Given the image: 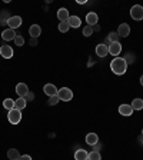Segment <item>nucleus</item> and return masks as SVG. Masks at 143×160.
<instances>
[{
  "mask_svg": "<svg viewBox=\"0 0 143 160\" xmlns=\"http://www.w3.org/2000/svg\"><path fill=\"white\" fill-rule=\"evenodd\" d=\"M87 160H102V156H100L99 152H90L89 156H87Z\"/></svg>",
  "mask_w": 143,
  "mask_h": 160,
  "instance_id": "bb28decb",
  "label": "nucleus"
},
{
  "mask_svg": "<svg viewBox=\"0 0 143 160\" xmlns=\"http://www.w3.org/2000/svg\"><path fill=\"white\" fill-rule=\"evenodd\" d=\"M67 23H69L70 27H74V29H77V27H80L82 20H80V17H77V16H70L69 19H67Z\"/></svg>",
  "mask_w": 143,
  "mask_h": 160,
  "instance_id": "a211bd4d",
  "label": "nucleus"
},
{
  "mask_svg": "<svg viewBox=\"0 0 143 160\" xmlns=\"http://www.w3.org/2000/svg\"><path fill=\"white\" fill-rule=\"evenodd\" d=\"M87 156L89 153L84 149H77L74 152V160H87Z\"/></svg>",
  "mask_w": 143,
  "mask_h": 160,
  "instance_id": "dca6fc26",
  "label": "nucleus"
},
{
  "mask_svg": "<svg viewBox=\"0 0 143 160\" xmlns=\"http://www.w3.org/2000/svg\"><path fill=\"white\" fill-rule=\"evenodd\" d=\"M29 44L30 46H37V39H33V37H32L30 42H29Z\"/></svg>",
  "mask_w": 143,
  "mask_h": 160,
  "instance_id": "473e14b6",
  "label": "nucleus"
},
{
  "mask_svg": "<svg viewBox=\"0 0 143 160\" xmlns=\"http://www.w3.org/2000/svg\"><path fill=\"white\" fill-rule=\"evenodd\" d=\"M24 99H26V102H32V100L34 99V94L32 93V92H29V93H27L26 96H24Z\"/></svg>",
  "mask_w": 143,
  "mask_h": 160,
  "instance_id": "7c9ffc66",
  "label": "nucleus"
},
{
  "mask_svg": "<svg viewBox=\"0 0 143 160\" xmlns=\"http://www.w3.org/2000/svg\"><path fill=\"white\" fill-rule=\"evenodd\" d=\"M86 143L89 146H94L96 143H99V136L96 133H89L86 136Z\"/></svg>",
  "mask_w": 143,
  "mask_h": 160,
  "instance_id": "f3484780",
  "label": "nucleus"
},
{
  "mask_svg": "<svg viewBox=\"0 0 143 160\" xmlns=\"http://www.w3.org/2000/svg\"><path fill=\"white\" fill-rule=\"evenodd\" d=\"M119 39H120V36L117 34V32H110L109 36H107V39H106V44L109 46L110 43H117Z\"/></svg>",
  "mask_w": 143,
  "mask_h": 160,
  "instance_id": "aec40b11",
  "label": "nucleus"
},
{
  "mask_svg": "<svg viewBox=\"0 0 143 160\" xmlns=\"http://www.w3.org/2000/svg\"><path fill=\"white\" fill-rule=\"evenodd\" d=\"M142 136H143V129H142Z\"/></svg>",
  "mask_w": 143,
  "mask_h": 160,
  "instance_id": "4c0bfd02",
  "label": "nucleus"
},
{
  "mask_svg": "<svg viewBox=\"0 0 143 160\" xmlns=\"http://www.w3.org/2000/svg\"><path fill=\"white\" fill-rule=\"evenodd\" d=\"M22 17L20 16H12L9 19V23H7V26H9V29H13V30H16V29H19L20 26H22Z\"/></svg>",
  "mask_w": 143,
  "mask_h": 160,
  "instance_id": "423d86ee",
  "label": "nucleus"
},
{
  "mask_svg": "<svg viewBox=\"0 0 143 160\" xmlns=\"http://www.w3.org/2000/svg\"><path fill=\"white\" fill-rule=\"evenodd\" d=\"M117 34L120 37H127L130 34V26L127 23H122L117 27Z\"/></svg>",
  "mask_w": 143,
  "mask_h": 160,
  "instance_id": "9d476101",
  "label": "nucleus"
},
{
  "mask_svg": "<svg viewBox=\"0 0 143 160\" xmlns=\"http://www.w3.org/2000/svg\"><path fill=\"white\" fill-rule=\"evenodd\" d=\"M139 140H140V143H142V146H143V136H140Z\"/></svg>",
  "mask_w": 143,
  "mask_h": 160,
  "instance_id": "c9c22d12",
  "label": "nucleus"
},
{
  "mask_svg": "<svg viewBox=\"0 0 143 160\" xmlns=\"http://www.w3.org/2000/svg\"><path fill=\"white\" fill-rule=\"evenodd\" d=\"M70 17L69 14V10L64 9V7H62V9L57 10V19L60 20V22H67V19Z\"/></svg>",
  "mask_w": 143,
  "mask_h": 160,
  "instance_id": "2eb2a0df",
  "label": "nucleus"
},
{
  "mask_svg": "<svg viewBox=\"0 0 143 160\" xmlns=\"http://www.w3.org/2000/svg\"><path fill=\"white\" fill-rule=\"evenodd\" d=\"M14 54L13 52V47L9 46V44H3V46H0V56L3 57V59H12Z\"/></svg>",
  "mask_w": 143,
  "mask_h": 160,
  "instance_id": "39448f33",
  "label": "nucleus"
},
{
  "mask_svg": "<svg viewBox=\"0 0 143 160\" xmlns=\"http://www.w3.org/2000/svg\"><path fill=\"white\" fill-rule=\"evenodd\" d=\"M26 104H27V102L24 97H19L17 100H14V109H17V110H23L26 107Z\"/></svg>",
  "mask_w": 143,
  "mask_h": 160,
  "instance_id": "4be33fe9",
  "label": "nucleus"
},
{
  "mask_svg": "<svg viewBox=\"0 0 143 160\" xmlns=\"http://www.w3.org/2000/svg\"><path fill=\"white\" fill-rule=\"evenodd\" d=\"M7 117H9V122L12 124L20 123V120H22V110H17V109L9 110V114H7Z\"/></svg>",
  "mask_w": 143,
  "mask_h": 160,
  "instance_id": "7ed1b4c3",
  "label": "nucleus"
},
{
  "mask_svg": "<svg viewBox=\"0 0 143 160\" xmlns=\"http://www.w3.org/2000/svg\"><path fill=\"white\" fill-rule=\"evenodd\" d=\"M29 34L33 37V39H37V37L42 34V27H40L39 24H32L29 29Z\"/></svg>",
  "mask_w": 143,
  "mask_h": 160,
  "instance_id": "4468645a",
  "label": "nucleus"
},
{
  "mask_svg": "<svg viewBox=\"0 0 143 160\" xmlns=\"http://www.w3.org/2000/svg\"><path fill=\"white\" fill-rule=\"evenodd\" d=\"M16 32H14L13 29H6L3 30V33H2V37H3V40H6V42H10V40H14V37H16Z\"/></svg>",
  "mask_w": 143,
  "mask_h": 160,
  "instance_id": "ddd939ff",
  "label": "nucleus"
},
{
  "mask_svg": "<svg viewBox=\"0 0 143 160\" xmlns=\"http://www.w3.org/2000/svg\"><path fill=\"white\" fill-rule=\"evenodd\" d=\"M94 30H96V32H99V30H100V26H99V24H96V26H93V32H94Z\"/></svg>",
  "mask_w": 143,
  "mask_h": 160,
  "instance_id": "f704fd0d",
  "label": "nucleus"
},
{
  "mask_svg": "<svg viewBox=\"0 0 143 160\" xmlns=\"http://www.w3.org/2000/svg\"><path fill=\"white\" fill-rule=\"evenodd\" d=\"M96 54L99 57H106L107 54H109V46H107L106 43H102V44H97L96 46Z\"/></svg>",
  "mask_w": 143,
  "mask_h": 160,
  "instance_id": "0eeeda50",
  "label": "nucleus"
},
{
  "mask_svg": "<svg viewBox=\"0 0 143 160\" xmlns=\"http://www.w3.org/2000/svg\"><path fill=\"white\" fill-rule=\"evenodd\" d=\"M10 14H9V12L7 10H2L0 12V24L2 26H6L7 23H9V19H10Z\"/></svg>",
  "mask_w": 143,
  "mask_h": 160,
  "instance_id": "412c9836",
  "label": "nucleus"
},
{
  "mask_svg": "<svg viewBox=\"0 0 143 160\" xmlns=\"http://www.w3.org/2000/svg\"><path fill=\"white\" fill-rule=\"evenodd\" d=\"M140 84L143 86V76H140Z\"/></svg>",
  "mask_w": 143,
  "mask_h": 160,
  "instance_id": "e433bc0d",
  "label": "nucleus"
},
{
  "mask_svg": "<svg viewBox=\"0 0 143 160\" xmlns=\"http://www.w3.org/2000/svg\"><path fill=\"white\" fill-rule=\"evenodd\" d=\"M110 69H112V72H113L115 74H117V76L125 74L127 70L126 59H123V57H115V59L112 60V63H110Z\"/></svg>",
  "mask_w": 143,
  "mask_h": 160,
  "instance_id": "f257e3e1",
  "label": "nucleus"
},
{
  "mask_svg": "<svg viewBox=\"0 0 143 160\" xmlns=\"http://www.w3.org/2000/svg\"><path fill=\"white\" fill-rule=\"evenodd\" d=\"M43 92L47 94V96H54V94H57V87L54 86V84H46V86L43 87Z\"/></svg>",
  "mask_w": 143,
  "mask_h": 160,
  "instance_id": "6ab92c4d",
  "label": "nucleus"
},
{
  "mask_svg": "<svg viewBox=\"0 0 143 160\" xmlns=\"http://www.w3.org/2000/svg\"><path fill=\"white\" fill-rule=\"evenodd\" d=\"M133 112L135 110L132 109V106L130 104H120L119 106V113L122 114V116H132L133 114Z\"/></svg>",
  "mask_w": 143,
  "mask_h": 160,
  "instance_id": "9b49d317",
  "label": "nucleus"
},
{
  "mask_svg": "<svg viewBox=\"0 0 143 160\" xmlns=\"http://www.w3.org/2000/svg\"><path fill=\"white\" fill-rule=\"evenodd\" d=\"M16 93L19 94V97H24L27 93H29V87H27L26 83H19L16 86Z\"/></svg>",
  "mask_w": 143,
  "mask_h": 160,
  "instance_id": "f8f14e48",
  "label": "nucleus"
},
{
  "mask_svg": "<svg viewBox=\"0 0 143 160\" xmlns=\"http://www.w3.org/2000/svg\"><path fill=\"white\" fill-rule=\"evenodd\" d=\"M93 147H94V152H99V150H100V147H102V144H100V143H96Z\"/></svg>",
  "mask_w": 143,
  "mask_h": 160,
  "instance_id": "72a5a7b5",
  "label": "nucleus"
},
{
  "mask_svg": "<svg viewBox=\"0 0 143 160\" xmlns=\"http://www.w3.org/2000/svg\"><path fill=\"white\" fill-rule=\"evenodd\" d=\"M59 102H60L59 96H57V94H54V96H50L49 97V100H47V104H49V106H56Z\"/></svg>",
  "mask_w": 143,
  "mask_h": 160,
  "instance_id": "a878e982",
  "label": "nucleus"
},
{
  "mask_svg": "<svg viewBox=\"0 0 143 160\" xmlns=\"http://www.w3.org/2000/svg\"><path fill=\"white\" fill-rule=\"evenodd\" d=\"M130 16H132V19L133 20H142L143 19V6H140V4H135L132 9H130Z\"/></svg>",
  "mask_w": 143,
  "mask_h": 160,
  "instance_id": "20e7f679",
  "label": "nucleus"
},
{
  "mask_svg": "<svg viewBox=\"0 0 143 160\" xmlns=\"http://www.w3.org/2000/svg\"><path fill=\"white\" fill-rule=\"evenodd\" d=\"M97 22H99V16H97L94 12H89V13L86 14V23L87 26H96Z\"/></svg>",
  "mask_w": 143,
  "mask_h": 160,
  "instance_id": "6e6552de",
  "label": "nucleus"
},
{
  "mask_svg": "<svg viewBox=\"0 0 143 160\" xmlns=\"http://www.w3.org/2000/svg\"><path fill=\"white\" fill-rule=\"evenodd\" d=\"M120 52H122V44H120V42H117V43H110L109 44V54H112V56H119Z\"/></svg>",
  "mask_w": 143,
  "mask_h": 160,
  "instance_id": "1a4fd4ad",
  "label": "nucleus"
},
{
  "mask_svg": "<svg viewBox=\"0 0 143 160\" xmlns=\"http://www.w3.org/2000/svg\"><path fill=\"white\" fill-rule=\"evenodd\" d=\"M132 109L133 110H142L143 109V100L142 99H135L132 103H130Z\"/></svg>",
  "mask_w": 143,
  "mask_h": 160,
  "instance_id": "b1692460",
  "label": "nucleus"
},
{
  "mask_svg": "<svg viewBox=\"0 0 143 160\" xmlns=\"http://www.w3.org/2000/svg\"><path fill=\"white\" fill-rule=\"evenodd\" d=\"M82 34H83L84 37L92 36V34H93V27H92V26H86V27H83V32H82Z\"/></svg>",
  "mask_w": 143,
  "mask_h": 160,
  "instance_id": "c85d7f7f",
  "label": "nucleus"
},
{
  "mask_svg": "<svg viewBox=\"0 0 143 160\" xmlns=\"http://www.w3.org/2000/svg\"><path fill=\"white\" fill-rule=\"evenodd\" d=\"M20 156H22V154L19 153L17 149H9V152H7V157H9L10 160H17Z\"/></svg>",
  "mask_w": 143,
  "mask_h": 160,
  "instance_id": "5701e85b",
  "label": "nucleus"
},
{
  "mask_svg": "<svg viewBox=\"0 0 143 160\" xmlns=\"http://www.w3.org/2000/svg\"><path fill=\"white\" fill-rule=\"evenodd\" d=\"M3 107H4V109H7V110L14 109V100H12V99H4V100H3Z\"/></svg>",
  "mask_w": 143,
  "mask_h": 160,
  "instance_id": "393cba45",
  "label": "nucleus"
},
{
  "mask_svg": "<svg viewBox=\"0 0 143 160\" xmlns=\"http://www.w3.org/2000/svg\"><path fill=\"white\" fill-rule=\"evenodd\" d=\"M57 96L62 102H70L73 99V92L69 89V87H62L60 90H57Z\"/></svg>",
  "mask_w": 143,
  "mask_h": 160,
  "instance_id": "f03ea898",
  "label": "nucleus"
},
{
  "mask_svg": "<svg viewBox=\"0 0 143 160\" xmlns=\"http://www.w3.org/2000/svg\"><path fill=\"white\" fill-rule=\"evenodd\" d=\"M17 160H32V156H29V154H22Z\"/></svg>",
  "mask_w": 143,
  "mask_h": 160,
  "instance_id": "2f4dec72",
  "label": "nucleus"
},
{
  "mask_svg": "<svg viewBox=\"0 0 143 160\" xmlns=\"http://www.w3.org/2000/svg\"><path fill=\"white\" fill-rule=\"evenodd\" d=\"M14 44H16V46H23V44H24V39H23V36L17 34V36L14 37Z\"/></svg>",
  "mask_w": 143,
  "mask_h": 160,
  "instance_id": "c756f323",
  "label": "nucleus"
},
{
  "mask_svg": "<svg viewBox=\"0 0 143 160\" xmlns=\"http://www.w3.org/2000/svg\"><path fill=\"white\" fill-rule=\"evenodd\" d=\"M69 29H70V26H69V23H67V22H60V23H59V30L62 32V33L69 32Z\"/></svg>",
  "mask_w": 143,
  "mask_h": 160,
  "instance_id": "cd10ccee",
  "label": "nucleus"
}]
</instances>
